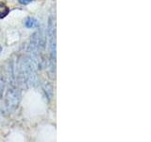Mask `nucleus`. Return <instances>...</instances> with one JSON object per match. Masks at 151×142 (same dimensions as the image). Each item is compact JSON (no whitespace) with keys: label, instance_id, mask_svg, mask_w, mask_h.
<instances>
[{"label":"nucleus","instance_id":"obj_5","mask_svg":"<svg viewBox=\"0 0 151 142\" xmlns=\"http://www.w3.org/2000/svg\"><path fill=\"white\" fill-rule=\"evenodd\" d=\"M9 12V8L3 3H0V18L6 17Z\"/></svg>","mask_w":151,"mask_h":142},{"label":"nucleus","instance_id":"obj_3","mask_svg":"<svg viewBox=\"0 0 151 142\" xmlns=\"http://www.w3.org/2000/svg\"><path fill=\"white\" fill-rule=\"evenodd\" d=\"M21 101V93L17 87H11L5 96L4 101V111L6 114H11L16 110Z\"/></svg>","mask_w":151,"mask_h":142},{"label":"nucleus","instance_id":"obj_1","mask_svg":"<svg viewBox=\"0 0 151 142\" xmlns=\"http://www.w3.org/2000/svg\"><path fill=\"white\" fill-rule=\"evenodd\" d=\"M36 71L34 64L29 57H23L18 62L17 80L22 85L29 86L36 83Z\"/></svg>","mask_w":151,"mask_h":142},{"label":"nucleus","instance_id":"obj_6","mask_svg":"<svg viewBox=\"0 0 151 142\" xmlns=\"http://www.w3.org/2000/svg\"><path fill=\"white\" fill-rule=\"evenodd\" d=\"M18 1L23 5H27V4H29L32 0H18Z\"/></svg>","mask_w":151,"mask_h":142},{"label":"nucleus","instance_id":"obj_2","mask_svg":"<svg viewBox=\"0 0 151 142\" xmlns=\"http://www.w3.org/2000/svg\"><path fill=\"white\" fill-rule=\"evenodd\" d=\"M48 42H49V72L51 77L56 74V19L51 15L48 21Z\"/></svg>","mask_w":151,"mask_h":142},{"label":"nucleus","instance_id":"obj_4","mask_svg":"<svg viewBox=\"0 0 151 142\" xmlns=\"http://www.w3.org/2000/svg\"><path fill=\"white\" fill-rule=\"evenodd\" d=\"M25 25L28 28H38L40 26V23L34 17H28L26 20Z\"/></svg>","mask_w":151,"mask_h":142},{"label":"nucleus","instance_id":"obj_7","mask_svg":"<svg viewBox=\"0 0 151 142\" xmlns=\"http://www.w3.org/2000/svg\"><path fill=\"white\" fill-rule=\"evenodd\" d=\"M1 51H2V46H0V52H1Z\"/></svg>","mask_w":151,"mask_h":142}]
</instances>
